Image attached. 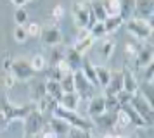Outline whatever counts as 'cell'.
<instances>
[{
  "instance_id": "cell-13",
  "label": "cell",
  "mask_w": 154,
  "mask_h": 138,
  "mask_svg": "<svg viewBox=\"0 0 154 138\" xmlns=\"http://www.w3.org/2000/svg\"><path fill=\"white\" fill-rule=\"evenodd\" d=\"M88 116L90 117H97L100 114H104L106 112V97L104 95H94L90 98V102H88Z\"/></svg>"
},
{
  "instance_id": "cell-38",
  "label": "cell",
  "mask_w": 154,
  "mask_h": 138,
  "mask_svg": "<svg viewBox=\"0 0 154 138\" xmlns=\"http://www.w3.org/2000/svg\"><path fill=\"white\" fill-rule=\"evenodd\" d=\"M14 22H16V26H26V22H28V12L24 10V7H21V9H16V12H14Z\"/></svg>"
},
{
  "instance_id": "cell-53",
  "label": "cell",
  "mask_w": 154,
  "mask_h": 138,
  "mask_svg": "<svg viewBox=\"0 0 154 138\" xmlns=\"http://www.w3.org/2000/svg\"><path fill=\"white\" fill-rule=\"evenodd\" d=\"M126 138H139L137 135H132V136H126Z\"/></svg>"
},
{
  "instance_id": "cell-32",
  "label": "cell",
  "mask_w": 154,
  "mask_h": 138,
  "mask_svg": "<svg viewBox=\"0 0 154 138\" xmlns=\"http://www.w3.org/2000/svg\"><path fill=\"white\" fill-rule=\"evenodd\" d=\"M29 64H31V69H33L35 73H38V71H45V68H47L45 55H42V54L33 55V57H31V61H29Z\"/></svg>"
},
{
  "instance_id": "cell-4",
  "label": "cell",
  "mask_w": 154,
  "mask_h": 138,
  "mask_svg": "<svg viewBox=\"0 0 154 138\" xmlns=\"http://www.w3.org/2000/svg\"><path fill=\"white\" fill-rule=\"evenodd\" d=\"M130 105H132L133 109L137 110V114L144 119V123H146L147 128H151V126H152V116H154L152 104L147 102L140 93H133L132 98H130Z\"/></svg>"
},
{
  "instance_id": "cell-47",
  "label": "cell",
  "mask_w": 154,
  "mask_h": 138,
  "mask_svg": "<svg viewBox=\"0 0 154 138\" xmlns=\"http://www.w3.org/2000/svg\"><path fill=\"white\" fill-rule=\"evenodd\" d=\"M63 14H64V9H63V5H54V9H52V17L54 19H61L63 17Z\"/></svg>"
},
{
  "instance_id": "cell-14",
  "label": "cell",
  "mask_w": 154,
  "mask_h": 138,
  "mask_svg": "<svg viewBox=\"0 0 154 138\" xmlns=\"http://www.w3.org/2000/svg\"><path fill=\"white\" fill-rule=\"evenodd\" d=\"M35 105H36V110H38V112H42L43 116L47 117L49 114L52 116L54 109L57 107V100L54 98V97H50V95H47V93H45V95H43L42 98L35 104Z\"/></svg>"
},
{
  "instance_id": "cell-43",
  "label": "cell",
  "mask_w": 154,
  "mask_h": 138,
  "mask_svg": "<svg viewBox=\"0 0 154 138\" xmlns=\"http://www.w3.org/2000/svg\"><path fill=\"white\" fill-rule=\"evenodd\" d=\"M140 71H142V81L154 83V62L146 66V68H142Z\"/></svg>"
},
{
  "instance_id": "cell-49",
  "label": "cell",
  "mask_w": 154,
  "mask_h": 138,
  "mask_svg": "<svg viewBox=\"0 0 154 138\" xmlns=\"http://www.w3.org/2000/svg\"><path fill=\"white\" fill-rule=\"evenodd\" d=\"M7 124H9L7 117L4 116V112H2V110H0V130H4V128H5V126H7Z\"/></svg>"
},
{
  "instance_id": "cell-50",
  "label": "cell",
  "mask_w": 154,
  "mask_h": 138,
  "mask_svg": "<svg viewBox=\"0 0 154 138\" xmlns=\"http://www.w3.org/2000/svg\"><path fill=\"white\" fill-rule=\"evenodd\" d=\"M102 138H125V136L119 135V133H114V131H107V133H104V136Z\"/></svg>"
},
{
  "instance_id": "cell-25",
  "label": "cell",
  "mask_w": 154,
  "mask_h": 138,
  "mask_svg": "<svg viewBox=\"0 0 154 138\" xmlns=\"http://www.w3.org/2000/svg\"><path fill=\"white\" fill-rule=\"evenodd\" d=\"M95 69V78H97V85L100 88H106L107 83L111 80V71L106 68V66H94Z\"/></svg>"
},
{
  "instance_id": "cell-54",
  "label": "cell",
  "mask_w": 154,
  "mask_h": 138,
  "mask_svg": "<svg viewBox=\"0 0 154 138\" xmlns=\"http://www.w3.org/2000/svg\"><path fill=\"white\" fill-rule=\"evenodd\" d=\"M28 2H29V0H28Z\"/></svg>"
},
{
  "instance_id": "cell-30",
  "label": "cell",
  "mask_w": 154,
  "mask_h": 138,
  "mask_svg": "<svg viewBox=\"0 0 154 138\" xmlns=\"http://www.w3.org/2000/svg\"><path fill=\"white\" fill-rule=\"evenodd\" d=\"M137 93L146 98L147 102L152 104V97H154V83H147V81H142L139 83V90H137Z\"/></svg>"
},
{
  "instance_id": "cell-20",
  "label": "cell",
  "mask_w": 154,
  "mask_h": 138,
  "mask_svg": "<svg viewBox=\"0 0 154 138\" xmlns=\"http://www.w3.org/2000/svg\"><path fill=\"white\" fill-rule=\"evenodd\" d=\"M123 71V90L128 92V93H137V90H139V81H137V78L133 74L130 69H121Z\"/></svg>"
},
{
  "instance_id": "cell-29",
  "label": "cell",
  "mask_w": 154,
  "mask_h": 138,
  "mask_svg": "<svg viewBox=\"0 0 154 138\" xmlns=\"http://www.w3.org/2000/svg\"><path fill=\"white\" fill-rule=\"evenodd\" d=\"M114 48H116V43H114L111 38H106V40H102L100 45H99V54L104 57V61H107V59L112 55Z\"/></svg>"
},
{
  "instance_id": "cell-36",
  "label": "cell",
  "mask_w": 154,
  "mask_h": 138,
  "mask_svg": "<svg viewBox=\"0 0 154 138\" xmlns=\"http://www.w3.org/2000/svg\"><path fill=\"white\" fill-rule=\"evenodd\" d=\"M45 76H47V80H52V81H61L64 73L61 69H57L56 66H47L45 68Z\"/></svg>"
},
{
  "instance_id": "cell-41",
  "label": "cell",
  "mask_w": 154,
  "mask_h": 138,
  "mask_svg": "<svg viewBox=\"0 0 154 138\" xmlns=\"http://www.w3.org/2000/svg\"><path fill=\"white\" fill-rule=\"evenodd\" d=\"M126 126H130V121H128V117H126L125 112L119 109L118 112H116V126H114V130H116V128H118V130H123Z\"/></svg>"
},
{
  "instance_id": "cell-51",
  "label": "cell",
  "mask_w": 154,
  "mask_h": 138,
  "mask_svg": "<svg viewBox=\"0 0 154 138\" xmlns=\"http://www.w3.org/2000/svg\"><path fill=\"white\" fill-rule=\"evenodd\" d=\"M12 4L16 5V9H21V7H24L28 4V0H12Z\"/></svg>"
},
{
  "instance_id": "cell-22",
  "label": "cell",
  "mask_w": 154,
  "mask_h": 138,
  "mask_svg": "<svg viewBox=\"0 0 154 138\" xmlns=\"http://www.w3.org/2000/svg\"><path fill=\"white\" fill-rule=\"evenodd\" d=\"M80 71L83 73V76L88 80V83H90L94 88H97V78H95V69H94V64L90 62V59H85L83 57V62H82V68H80Z\"/></svg>"
},
{
  "instance_id": "cell-39",
  "label": "cell",
  "mask_w": 154,
  "mask_h": 138,
  "mask_svg": "<svg viewBox=\"0 0 154 138\" xmlns=\"http://www.w3.org/2000/svg\"><path fill=\"white\" fill-rule=\"evenodd\" d=\"M119 109H121V105H119V102H118L116 97H106V112H112V114H116Z\"/></svg>"
},
{
  "instance_id": "cell-42",
  "label": "cell",
  "mask_w": 154,
  "mask_h": 138,
  "mask_svg": "<svg viewBox=\"0 0 154 138\" xmlns=\"http://www.w3.org/2000/svg\"><path fill=\"white\" fill-rule=\"evenodd\" d=\"M66 138H92V133L78 130V128H69V131L66 133Z\"/></svg>"
},
{
  "instance_id": "cell-27",
  "label": "cell",
  "mask_w": 154,
  "mask_h": 138,
  "mask_svg": "<svg viewBox=\"0 0 154 138\" xmlns=\"http://www.w3.org/2000/svg\"><path fill=\"white\" fill-rule=\"evenodd\" d=\"M123 22H125V21H123V17H121L119 14H116V16H107L106 21H104L106 33H112V31H116L118 28H121Z\"/></svg>"
},
{
  "instance_id": "cell-5",
  "label": "cell",
  "mask_w": 154,
  "mask_h": 138,
  "mask_svg": "<svg viewBox=\"0 0 154 138\" xmlns=\"http://www.w3.org/2000/svg\"><path fill=\"white\" fill-rule=\"evenodd\" d=\"M35 109V104H26V105H12L5 97L0 98V110L4 112V116L7 117V121H14V119H24L28 116V112Z\"/></svg>"
},
{
  "instance_id": "cell-3",
  "label": "cell",
  "mask_w": 154,
  "mask_h": 138,
  "mask_svg": "<svg viewBox=\"0 0 154 138\" xmlns=\"http://www.w3.org/2000/svg\"><path fill=\"white\" fill-rule=\"evenodd\" d=\"M125 24H126V31L140 41H146L152 36V24L146 19L130 17V19L125 21Z\"/></svg>"
},
{
  "instance_id": "cell-10",
  "label": "cell",
  "mask_w": 154,
  "mask_h": 138,
  "mask_svg": "<svg viewBox=\"0 0 154 138\" xmlns=\"http://www.w3.org/2000/svg\"><path fill=\"white\" fill-rule=\"evenodd\" d=\"M123 90V71L121 69H116V71H111V80L107 83V86L104 88V97H114L118 92Z\"/></svg>"
},
{
  "instance_id": "cell-23",
  "label": "cell",
  "mask_w": 154,
  "mask_h": 138,
  "mask_svg": "<svg viewBox=\"0 0 154 138\" xmlns=\"http://www.w3.org/2000/svg\"><path fill=\"white\" fill-rule=\"evenodd\" d=\"M88 7H90V12H92V16H94L95 22H104L106 17H107V14H106V10H104L102 2H100V0H88Z\"/></svg>"
},
{
  "instance_id": "cell-8",
  "label": "cell",
  "mask_w": 154,
  "mask_h": 138,
  "mask_svg": "<svg viewBox=\"0 0 154 138\" xmlns=\"http://www.w3.org/2000/svg\"><path fill=\"white\" fill-rule=\"evenodd\" d=\"M73 80H75V92L78 93V97H80V100L82 98H88L90 100L92 97H94V86H92L90 83H88V80L83 76V73L78 69V71H73Z\"/></svg>"
},
{
  "instance_id": "cell-17",
  "label": "cell",
  "mask_w": 154,
  "mask_h": 138,
  "mask_svg": "<svg viewBox=\"0 0 154 138\" xmlns=\"http://www.w3.org/2000/svg\"><path fill=\"white\" fill-rule=\"evenodd\" d=\"M64 61L68 62V66L71 68V71H78V69L82 68L83 55H80L73 47H68L64 50Z\"/></svg>"
},
{
  "instance_id": "cell-2",
  "label": "cell",
  "mask_w": 154,
  "mask_h": 138,
  "mask_svg": "<svg viewBox=\"0 0 154 138\" xmlns=\"http://www.w3.org/2000/svg\"><path fill=\"white\" fill-rule=\"evenodd\" d=\"M71 12H73V21L76 24L78 29H88V28L95 22L94 16L90 12V7H88V0H76L73 7H71Z\"/></svg>"
},
{
  "instance_id": "cell-55",
  "label": "cell",
  "mask_w": 154,
  "mask_h": 138,
  "mask_svg": "<svg viewBox=\"0 0 154 138\" xmlns=\"http://www.w3.org/2000/svg\"><path fill=\"white\" fill-rule=\"evenodd\" d=\"M92 138H94V136H92Z\"/></svg>"
},
{
  "instance_id": "cell-35",
  "label": "cell",
  "mask_w": 154,
  "mask_h": 138,
  "mask_svg": "<svg viewBox=\"0 0 154 138\" xmlns=\"http://www.w3.org/2000/svg\"><path fill=\"white\" fill-rule=\"evenodd\" d=\"M12 38H14V41H16V43H19V45L26 43V41H28L26 28H24V26H16L14 31H12Z\"/></svg>"
},
{
  "instance_id": "cell-15",
  "label": "cell",
  "mask_w": 154,
  "mask_h": 138,
  "mask_svg": "<svg viewBox=\"0 0 154 138\" xmlns=\"http://www.w3.org/2000/svg\"><path fill=\"white\" fill-rule=\"evenodd\" d=\"M154 12V0H135V14H139L140 19H151Z\"/></svg>"
},
{
  "instance_id": "cell-12",
  "label": "cell",
  "mask_w": 154,
  "mask_h": 138,
  "mask_svg": "<svg viewBox=\"0 0 154 138\" xmlns=\"http://www.w3.org/2000/svg\"><path fill=\"white\" fill-rule=\"evenodd\" d=\"M92 124H94V128L112 131L114 126H116V114H112V112H104V114H100V116H97V117H92Z\"/></svg>"
},
{
  "instance_id": "cell-31",
  "label": "cell",
  "mask_w": 154,
  "mask_h": 138,
  "mask_svg": "<svg viewBox=\"0 0 154 138\" xmlns=\"http://www.w3.org/2000/svg\"><path fill=\"white\" fill-rule=\"evenodd\" d=\"M61 90H63V93H73L75 92V80H73V73H66V74L61 78Z\"/></svg>"
},
{
  "instance_id": "cell-45",
  "label": "cell",
  "mask_w": 154,
  "mask_h": 138,
  "mask_svg": "<svg viewBox=\"0 0 154 138\" xmlns=\"http://www.w3.org/2000/svg\"><path fill=\"white\" fill-rule=\"evenodd\" d=\"M26 33H28V38L29 36H40V31H42V26L38 22H28L26 24Z\"/></svg>"
},
{
  "instance_id": "cell-46",
  "label": "cell",
  "mask_w": 154,
  "mask_h": 138,
  "mask_svg": "<svg viewBox=\"0 0 154 138\" xmlns=\"http://www.w3.org/2000/svg\"><path fill=\"white\" fill-rule=\"evenodd\" d=\"M116 98H118L119 105H125V104H130V98H132V93H128V92H125V90H121V92H118L116 93Z\"/></svg>"
},
{
  "instance_id": "cell-16",
  "label": "cell",
  "mask_w": 154,
  "mask_h": 138,
  "mask_svg": "<svg viewBox=\"0 0 154 138\" xmlns=\"http://www.w3.org/2000/svg\"><path fill=\"white\" fill-rule=\"evenodd\" d=\"M45 95V81L31 78L29 80V97H31V104H36L42 97Z\"/></svg>"
},
{
  "instance_id": "cell-9",
  "label": "cell",
  "mask_w": 154,
  "mask_h": 138,
  "mask_svg": "<svg viewBox=\"0 0 154 138\" xmlns=\"http://www.w3.org/2000/svg\"><path fill=\"white\" fill-rule=\"evenodd\" d=\"M40 38L45 47H59L63 43V33L57 26H43L40 31Z\"/></svg>"
},
{
  "instance_id": "cell-24",
  "label": "cell",
  "mask_w": 154,
  "mask_h": 138,
  "mask_svg": "<svg viewBox=\"0 0 154 138\" xmlns=\"http://www.w3.org/2000/svg\"><path fill=\"white\" fill-rule=\"evenodd\" d=\"M94 43H95V38H94L92 34H88V36H85V38H82V40H76V41H75L73 48H75V50H76L80 55H85L92 47H94Z\"/></svg>"
},
{
  "instance_id": "cell-28",
  "label": "cell",
  "mask_w": 154,
  "mask_h": 138,
  "mask_svg": "<svg viewBox=\"0 0 154 138\" xmlns=\"http://www.w3.org/2000/svg\"><path fill=\"white\" fill-rule=\"evenodd\" d=\"M45 93L50 97H54L57 102L59 98L63 97V90H61V85L59 81H52V80H45Z\"/></svg>"
},
{
  "instance_id": "cell-18",
  "label": "cell",
  "mask_w": 154,
  "mask_h": 138,
  "mask_svg": "<svg viewBox=\"0 0 154 138\" xmlns=\"http://www.w3.org/2000/svg\"><path fill=\"white\" fill-rule=\"evenodd\" d=\"M57 105L66 110H76L78 105H80V97H78L76 92H73V93H63V97L59 98Z\"/></svg>"
},
{
  "instance_id": "cell-6",
  "label": "cell",
  "mask_w": 154,
  "mask_h": 138,
  "mask_svg": "<svg viewBox=\"0 0 154 138\" xmlns=\"http://www.w3.org/2000/svg\"><path fill=\"white\" fill-rule=\"evenodd\" d=\"M45 119L47 117L42 112H38L35 105V109H31L28 116L23 119L24 121V135H40L45 128Z\"/></svg>"
},
{
  "instance_id": "cell-11",
  "label": "cell",
  "mask_w": 154,
  "mask_h": 138,
  "mask_svg": "<svg viewBox=\"0 0 154 138\" xmlns=\"http://www.w3.org/2000/svg\"><path fill=\"white\" fill-rule=\"evenodd\" d=\"M135 66L139 69L146 68V66H149V64H152V45H149V43H140V48L139 52H137V55H135Z\"/></svg>"
},
{
  "instance_id": "cell-52",
  "label": "cell",
  "mask_w": 154,
  "mask_h": 138,
  "mask_svg": "<svg viewBox=\"0 0 154 138\" xmlns=\"http://www.w3.org/2000/svg\"><path fill=\"white\" fill-rule=\"evenodd\" d=\"M24 138H40V135H24Z\"/></svg>"
},
{
  "instance_id": "cell-33",
  "label": "cell",
  "mask_w": 154,
  "mask_h": 138,
  "mask_svg": "<svg viewBox=\"0 0 154 138\" xmlns=\"http://www.w3.org/2000/svg\"><path fill=\"white\" fill-rule=\"evenodd\" d=\"M63 59H64V50H61L59 47H52L50 48V57L45 59V61H47V64H50V66H57Z\"/></svg>"
},
{
  "instance_id": "cell-26",
  "label": "cell",
  "mask_w": 154,
  "mask_h": 138,
  "mask_svg": "<svg viewBox=\"0 0 154 138\" xmlns=\"http://www.w3.org/2000/svg\"><path fill=\"white\" fill-rule=\"evenodd\" d=\"M135 14V0H119V16L123 21L133 17Z\"/></svg>"
},
{
  "instance_id": "cell-19",
  "label": "cell",
  "mask_w": 154,
  "mask_h": 138,
  "mask_svg": "<svg viewBox=\"0 0 154 138\" xmlns=\"http://www.w3.org/2000/svg\"><path fill=\"white\" fill-rule=\"evenodd\" d=\"M47 123H49V130L54 131L59 138L66 136V133L69 131V124L64 123L63 119H59V117H56V116H50Z\"/></svg>"
},
{
  "instance_id": "cell-34",
  "label": "cell",
  "mask_w": 154,
  "mask_h": 138,
  "mask_svg": "<svg viewBox=\"0 0 154 138\" xmlns=\"http://www.w3.org/2000/svg\"><path fill=\"white\" fill-rule=\"evenodd\" d=\"M102 5H104V10L107 16H116L119 14V0H100Z\"/></svg>"
},
{
  "instance_id": "cell-44",
  "label": "cell",
  "mask_w": 154,
  "mask_h": 138,
  "mask_svg": "<svg viewBox=\"0 0 154 138\" xmlns=\"http://www.w3.org/2000/svg\"><path fill=\"white\" fill-rule=\"evenodd\" d=\"M2 81H4V88L11 90V88H14L16 78L12 76V73H11V71H4V73H2Z\"/></svg>"
},
{
  "instance_id": "cell-40",
  "label": "cell",
  "mask_w": 154,
  "mask_h": 138,
  "mask_svg": "<svg viewBox=\"0 0 154 138\" xmlns=\"http://www.w3.org/2000/svg\"><path fill=\"white\" fill-rule=\"evenodd\" d=\"M140 48V43L139 41H128L125 45V55L128 57V59H135V55H137V52H139Z\"/></svg>"
},
{
  "instance_id": "cell-48",
  "label": "cell",
  "mask_w": 154,
  "mask_h": 138,
  "mask_svg": "<svg viewBox=\"0 0 154 138\" xmlns=\"http://www.w3.org/2000/svg\"><path fill=\"white\" fill-rule=\"evenodd\" d=\"M40 138H59V136H57V135L54 133V131L45 130V128H43V131L40 133Z\"/></svg>"
},
{
  "instance_id": "cell-1",
  "label": "cell",
  "mask_w": 154,
  "mask_h": 138,
  "mask_svg": "<svg viewBox=\"0 0 154 138\" xmlns=\"http://www.w3.org/2000/svg\"><path fill=\"white\" fill-rule=\"evenodd\" d=\"M52 116L63 119L64 123L69 124V128H78V130L90 131V133H92V130H94L92 121H88V119H85V117H82V116H78L76 110H66V109H63V107L57 105L56 109H54V112H52Z\"/></svg>"
},
{
  "instance_id": "cell-7",
  "label": "cell",
  "mask_w": 154,
  "mask_h": 138,
  "mask_svg": "<svg viewBox=\"0 0 154 138\" xmlns=\"http://www.w3.org/2000/svg\"><path fill=\"white\" fill-rule=\"evenodd\" d=\"M11 73L16 78V81H29L35 76V71L31 69V64L26 59H12Z\"/></svg>"
},
{
  "instance_id": "cell-21",
  "label": "cell",
  "mask_w": 154,
  "mask_h": 138,
  "mask_svg": "<svg viewBox=\"0 0 154 138\" xmlns=\"http://www.w3.org/2000/svg\"><path fill=\"white\" fill-rule=\"evenodd\" d=\"M121 110L126 114V117H128V121H130V124H133V126H137V128H147L146 123H144V119L137 114V110L133 109L130 104H125V105H121Z\"/></svg>"
},
{
  "instance_id": "cell-37",
  "label": "cell",
  "mask_w": 154,
  "mask_h": 138,
  "mask_svg": "<svg viewBox=\"0 0 154 138\" xmlns=\"http://www.w3.org/2000/svg\"><path fill=\"white\" fill-rule=\"evenodd\" d=\"M88 31H90V34L97 40V38H102V36H106V28H104V22H94L90 28H88Z\"/></svg>"
}]
</instances>
